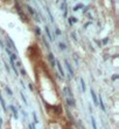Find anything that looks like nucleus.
I'll return each mask as SVG.
<instances>
[{
    "label": "nucleus",
    "mask_w": 119,
    "mask_h": 129,
    "mask_svg": "<svg viewBox=\"0 0 119 129\" xmlns=\"http://www.w3.org/2000/svg\"><path fill=\"white\" fill-rule=\"evenodd\" d=\"M15 8H17L18 13H19V15L21 17V19H22L24 21H27V17H25V14H24V12H22V10H21V7H20V5H19V3H15Z\"/></svg>",
    "instance_id": "nucleus-1"
},
{
    "label": "nucleus",
    "mask_w": 119,
    "mask_h": 129,
    "mask_svg": "<svg viewBox=\"0 0 119 129\" xmlns=\"http://www.w3.org/2000/svg\"><path fill=\"white\" fill-rule=\"evenodd\" d=\"M55 66L57 67V69H58V73L62 75V76H64V71H63V67L61 66V62L58 61V60H56L55 61Z\"/></svg>",
    "instance_id": "nucleus-2"
},
{
    "label": "nucleus",
    "mask_w": 119,
    "mask_h": 129,
    "mask_svg": "<svg viewBox=\"0 0 119 129\" xmlns=\"http://www.w3.org/2000/svg\"><path fill=\"white\" fill-rule=\"evenodd\" d=\"M64 63H65V67H67V69H68V72H69V75H70V76H74V69L71 68V64L69 63L68 60H64Z\"/></svg>",
    "instance_id": "nucleus-3"
},
{
    "label": "nucleus",
    "mask_w": 119,
    "mask_h": 129,
    "mask_svg": "<svg viewBox=\"0 0 119 129\" xmlns=\"http://www.w3.org/2000/svg\"><path fill=\"white\" fill-rule=\"evenodd\" d=\"M6 40H7V42H8V45L11 46V48L14 49V51H17V46H15V44H14V41L12 40L10 37H6Z\"/></svg>",
    "instance_id": "nucleus-4"
},
{
    "label": "nucleus",
    "mask_w": 119,
    "mask_h": 129,
    "mask_svg": "<svg viewBox=\"0 0 119 129\" xmlns=\"http://www.w3.org/2000/svg\"><path fill=\"white\" fill-rule=\"evenodd\" d=\"M90 94H91V96H92V101H93V105L98 106V100H97V96H96V94H95V90H93V89H91V90H90Z\"/></svg>",
    "instance_id": "nucleus-5"
},
{
    "label": "nucleus",
    "mask_w": 119,
    "mask_h": 129,
    "mask_svg": "<svg viewBox=\"0 0 119 129\" xmlns=\"http://www.w3.org/2000/svg\"><path fill=\"white\" fill-rule=\"evenodd\" d=\"M10 109L12 110V112H13V116H14V119H18V117H19V115H18V110L15 109V107L11 105V106H10Z\"/></svg>",
    "instance_id": "nucleus-6"
},
{
    "label": "nucleus",
    "mask_w": 119,
    "mask_h": 129,
    "mask_svg": "<svg viewBox=\"0 0 119 129\" xmlns=\"http://www.w3.org/2000/svg\"><path fill=\"white\" fill-rule=\"evenodd\" d=\"M48 58H49V60H50V63H51V66L53 67H55V58H54V54L53 53H49V55H48Z\"/></svg>",
    "instance_id": "nucleus-7"
},
{
    "label": "nucleus",
    "mask_w": 119,
    "mask_h": 129,
    "mask_svg": "<svg viewBox=\"0 0 119 129\" xmlns=\"http://www.w3.org/2000/svg\"><path fill=\"white\" fill-rule=\"evenodd\" d=\"M61 10L64 12V17H67V3L65 1H63L61 4Z\"/></svg>",
    "instance_id": "nucleus-8"
},
{
    "label": "nucleus",
    "mask_w": 119,
    "mask_h": 129,
    "mask_svg": "<svg viewBox=\"0 0 119 129\" xmlns=\"http://www.w3.org/2000/svg\"><path fill=\"white\" fill-rule=\"evenodd\" d=\"M0 103H1V106H3L4 112H6V110H7V108H6V103H5V101H4L3 96H1V93H0Z\"/></svg>",
    "instance_id": "nucleus-9"
},
{
    "label": "nucleus",
    "mask_w": 119,
    "mask_h": 129,
    "mask_svg": "<svg viewBox=\"0 0 119 129\" xmlns=\"http://www.w3.org/2000/svg\"><path fill=\"white\" fill-rule=\"evenodd\" d=\"M98 105L100 106V108H102V110H105V106H104V103H103V99H102V96H100V95H99Z\"/></svg>",
    "instance_id": "nucleus-10"
},
{
    "label": "nucleus",
    "mask_w": 119,
    "mask_h": 129,
    "mask_svg": "<svg viewBox=\"0 0 119 129\" xmlns=\"http://www.w3.org/2000/svg\"><path fill=\"white\" fill-rule=\"evenodd\" d=\"M67 103H68V106H70V107H74V106H75V101H74V99H70V98L67 99Z\"/></svg>",
    "instance_id": "nucleus-11"
},
{
    "label": "nucleus",
    "mask_w": 119,
    "mask_h": 129,
    "mask_svg": "<svg viewBox=\"0 0 119 129\" xmlns=\"http://www.w3.org/2000/svg\"><path fill=\"white\" fill-rule=\"evenodd\" d=\"M46 11H47L48 15H49V19H50V21H51V22H54V17H53V14H51L50 10H49V8H48V7H46Z\"/></svg>",
    "instance_id": "nucleus-12"
},
{
    "label": "nucleus",
    "mask_w": 119,
    "mask_h": 129,
    "mask_svg": "<svg viewBox=\"0 0 119 129\" xmlns=\"http://www.w3.org/2000/svg\"><path fill=\"white\" fill-rule=\"evenodd\" d=\"M44 31H46V33H47V37L49 38V40H54V39H53V37H51L50 32H49V28H48L47 26H46V27H44Z\"/></svg>",
    "instance_id": "nucleus-13"
},
{
    "label": "nucleus",
    "mask_w": 119,
    "mask_h": 129,
    "mask_svg": "<svg viewBox=\"0 0 119 129\" xmlns=\"http://www.w3.org/2000/svg\"><path fill=\"white\" fill-rule=\"evenodd\" d=\"M26 8H27V10H28V12H29V13H31L32 15H35V12H34V10H33V8H32V7L29 6V5H28V4H26Z\"/></svg>",
    "instance_id": "nucleus-14"
},
{
    "label": "nucleus",
    "mask_w": 119,
    "mask_h": 129,
    "mask_svg": "<svg viewBox=\"0 0 119 129\" xmlns=\"http://www.w3.org/2000/svg\"><path fill=\"white\" fill-rule=\"evenodd\" d=\"M63 92L65 93V95H68V96H72L71 92H70V89H69L68 87H64V88H63Z\"/></svg>",
    "instance_id": "nucleus-15"
},
{
    "label": "nucleus",
    "mask_w": 119,
    "mask_h": 129,
    "mask_svg": "<svg viewBox=\"0 0 119 129\" xmlns=\"http://www.w3.org/2000/svg\"><path fill=\"white\" fill-rule=\"evenodd\" d=\"M79 8H84V5H83V4H82V3L77 4V5H76V6L74 7V11H78Z\"/></svg>",
    "instance_id": "nucleus-16"
},
{
    "label": "nucleus",
    "mask_w": 119,
    "mask_h": 129,
    "mask_svg": "<svg viewBox=\"0 0 119 129\" xmlns=\"http://www.w3.org/2000/svg\"><path fill=\"white\" fill-rule=\"evenodd\" d=\"M76 21H77V19H76L75 17H70V18H69V24H70V25L75 24Z\"/></svg>",
    "instance_id": "nucleus-17"
},
{
    "label": "nucleus",
    "mask_w": 119,
    "mask_h": 129,
    "mask_svg": "<svg viewBox=\"0 0 119 129\" xmlns=\"http://www.w3.org/2000/svg\"><path fill=\"white\" fill-rule=\"evenodd\" d=\"M91 123H92V127H93V129H97V124H96V120L93 116H91Z\"/></svg>",
    "instance_id": "nucleus-18"
},
{
    "label": "nucleus",
    "mask_w": 119,
    "mask_h": 129,
    "mask_svg": "<svg viewBox=\"0 0 119 129\" xmlns=\"http://www.w3.org/2000/svg\"><path fill=\"white\" fill-rule=\"evenodd\" d=\"M42 41L44 42V45H46V47H47L48 49H49V48H50V46H49V44H48V41L46 40V38H42Z\"/></svg>",
    "instance_id": "nucleus-19"
},
{
    "label": "nucleus",
    "mask_w": 119,
    "mask_h": 129,
    "mask_svg": "<svg viewBox=\"0 0 119 129\" xmlns=\"http://www.w3.org/2000/svg\"><path fill=\"white\" fill-rule=\"evenodd\" d=\"M81 85H82V90L85 92V83H84V80H83V79H81Z\"/></svg>",
    "instance_id": "nucleus-20"
},
{
    "label": "nucleus",
    "mask_w": 119,
    "mask_h": 129,
    "mask_svg": "<svg viewBox=\"0 0 119 129\" xmlns=\"http://www.w3.org/2000/svg\"><path fill=\"white\" fill-rule=\"evenodd\" d=\"M5 89H6V92H7V94H8V95H11V96L13 95V92L11 90V88H10V87H6V88H5Z\"/></svg>",
    "instance_id": "nucleus-21"
},
{
    "label": "nucleus",
    "mask_w": 119,
    "mask_h": 129,
    "mask_svg": "<svg viewBox=\"0 0 119 129\" xmlns=\"http://www.w3.org/2000/svg\"><path fill=\"white\" fill-rule=\"evenodd\" d=\"M58 46H60V48H61V49H65V45L63 44V42H60V44H58Z\"/></svg>",
    "instance_id": "nucleus-22"
},
{
    "label": "nucleus",
    "mask_w": 119,
    "mask_h": 129,
    "mask_svg": "<svg viewBox=\"0 0 119 129\" xmlns=\"http://www.w3.org/2000/svg\"><path fill=\"white\" fill-rule=\"evenodd\" d=\"M20 95H21V99H22V100H24V102H25V103H27V100H26V98H25L24 93L21 92V93H20Z\"/></svg>",
    "instance_id": "nucleus-23"
},
{
    "label": "nucleus",
    "mask_w": 119,
    "mask_h": 129,
    "mask_svg": "<svg viewBox=\"0 0 119 129\" xmlns=\"http://www.w3.org/2000/svg\"><path fill=\"white\" fill-rule=\"evenodd\" d=\"M33 119H34V123L39 122V120H38V117H36V115H35V113H33Z\"/></svg>",
    "instance_id": "nucleus-24"
},
{
    "label": "nucleus",
    "mask_w": 119,
    "mask_h": 129,
    "mask_svg": "<svg viewBox=\"0 0 119 129\" xmlns=\"http://www.w3.org/2000/svg\"><path fill=\"white\" fill-rule=\"evenodd\" d=\"M35 32H36V34H38V35H40V34H41V31H40V28H39V27H35Z\"/></svg>",
    "instance_id": "nucleus-25"
},
{
    "label": "nucleus",
    "mask_w": 119,
    "mask_h": 129,
    "mask_svg": "<svg viewBox=\"0 0 119 129\" xmlns=\"http://www.w3.org/2000/svg\"><path fill=\"white\" fill-rule=\"evenodd\" d=\"M21 74L24 75V76H26V75H27V73H26V71H25V69H21Z\"/></svg>",
    "instance_id": "nucleus-26"
},
{
    "label": "nucleus",
    "mask_w": 119,
    "mask_h": 129,
    "mask_svg": "<svg viewBox=\"0 0 119 129\" xmlns=\"http://www.w3.org/2000/svg\"><path fill=\"white\" fill-rule=\"evenodd\" d=\"M55 32H56V34H57V35H61V31H60L58 28H56V29H55Z\"/></svg>",
    "instance_id": "nucleus-27"
},
{
    "label": "nucleus",
    "mask_w": 119,
    "mask_h": 129,
    "mask_svg": "<svg viewBox=\"0 0 119 129\" xmlns=\"http://www.w3.org/2000/svg\"><path fill=\"white\" fill-rule=\"evenodd\" d=\"M4 63H5V66H6V69H7V72H10V67H8V64H7V62L5 61V62H4Z\"/></svg>",
    "instance_id": "nucleus-28"
},
{
    "label": "nucleus",
    "mask_w": 119,
    "mask_h": 129,
    "mask_svg": "<svg viewBox=\"0 0 119 129\" xmlns=\"http://www.w3.org/2000/svg\"><path fill=\"white\" fill-rule=\"evenodd\" d=\"M117 79H118V75H117V74H114V75H113V76H112V80H117Z\"/></svg>",
    "instance_id": "nucleus-29"
},
{
    "label": "nucleus",
    "mask_w": 119,
    "mask_h": 129,
    "mask_svg": "<svg viewBox=\"0 0 119 129\" xmlns=\"http://www.w3.org/2000/svg\"><path fill=\"white\" fill-rule=\"evenodd\" d=\"M71 37L74 38V39H75V40H76V39H77V38H76V34H75V33H71Z\"/></svg>",
    "instance_id": "nucleus-30"
},
{
    "label": "nucleus",
    "mask_w": 119,
    "mask_h": 129,
    "mask_svg": "<svg viewBox=\"0 0 119 129\" xmlns=\"http://www.w3.org/2000/svg\"><path fill=\"white\" fill-rule=\"evenodd\" d=\"M107 40H109V39H107V38H105V39L103 40V44H106V42H107Z\"/></svg>",
    "instance_id": "nucleus-31"
},
{
    "label": "nucleus",
    "mask_w": 119,
    "mask_h": 129,
    "mask_svg": "<svg viewBox=\"0 0 119 129\" xmlns=\"http://www.w3.org/2000/svg\"><path fill=\"white\" fill-rule=\"evenodd\" d=\"M88 10H89V7H85V8H84V11H83V12H84V13H86V12H88Z\"/></svg>",
    "instance_id": "nucleus-32"
},
{
    "label": "nucleus",
    "mask_w": 119,
    "mask_h": 129,
    "mask_svg": "<svg viewBox=\"0 0 119 129\" xmlns=\"http://www.w3.org/2000/svg\"><path fill=\"white\" fill-rule=\"evenodd\" d=\"M1 123H3V120L0 119V129H1Z\"/></svg>",
    "instance_id": "nucleus-33"
},
{
    "label": "nucleus",
    "mask_w": 119,
    "mask_h": 129,
    "mask_svg": "<svg viewBox=\"0 0 119 129\" xmlns=\"http://www.w3.org/2000/svg\"><path fill=\"white\" fill-rule=\"evenodd\" d=\"M0 46H3V42H1V40H0Z\"/></svg>",
    "instance_id": "nucleus-34"
}]
</instances>
